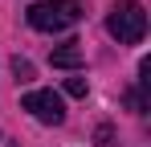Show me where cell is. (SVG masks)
<instances>
[{
  "instance_id": "obj_3",
  "label": "cell",
  "mask_w": 151,
  "mask_h": 147,
  "mask_svg": "<svg viewBox=\"0 0 151 147\" xmlns=\"http://www.w3.org/2000/svg\"><path fill=\"white\" fill-rule=\"evenodd\" d=\"M21 106L37 122H49V127H61L65 122V102H61V94H53V90H29L21 98Z\"/></svg>"
},
{
  "instance_id": "obj_4",
  "label": "cell",
  "mask_w": 151,
  "mask_h": 147,
  "mask_svg": "<svg viewBox=\"0 0 151 147\" xmlns=\"http://www.w3.org/2000/svg\"><path fill=\"white\" fill-rule=\"evenodd\" d=\"M49 61L57 66V70H78V66L86 61V53H82V45H78V41H65L61 49H53V53H49Z\"/></svg>"
},
{
  "instance_id": "obj_1",
  "label": "cell",
  "mask_w": 151,
  "mask_h": 147,
  "mask_svg": "<svg viewBox=\"0 0 151 147\" xmlns=\"http://www.w3.org/2000/svg\"><path fill=\"white\" fill-rule=\"evenodd\" d=\"M25 17H29V24L37 33H61V29L82 21V4L78 0H41V4L29 8Z\"/></svg>"
},
{
  "instance_id": "obj_5",
  "label": "cell",
  "mask_w": 151,
  "mask_h": 147,
  "mask_svg": "<svg viewBox=\"0 0 151 147\" xmlns=\"http://www.w3.org/2000/svg\"><path fill=\"white\" fill-rule=\"evenodd\" d=\"M94 139H98V147H119V143H114V131H110L106 122H102L98 131H94Z\"/></svg>"
},
{
  "instance_id": "obj_6",
  "label": "cell",
  "mask_w": 151,
  "mask_h": 147,
  "mask_svg": "<svg viewBox=\"0 0 151 147\" xmlns=\"http://www.w3.org/2000/svg\"><path fill=\"white\" fill-rule=\"evenodd\" d=\"M65 94H74V98H86V82H82V78H65Z\"/></svg>"
},
{
  "instance_id": "obj_2",
  "label": "cell",
  "mask_w": 151,
  "mask_h": 147,
  "mask_svg": "<svg viewBox=\"0 0 151 147\" xmlns=\"http://www.w3.org/2000/svg\"><path fill=\"white\" fill-rule=\"evenodd\" d=\"M106 29H110V37H114V41H123V45H139V41L147 37V12H143L135 0L114 4V8H110V17H106Z\"/></svg>"
},
{
  "instance_id": "obj_7",
  "label": "cell",
  "mask_w": 151,
  "mask_h": 147,
  "mask_svg": "<svg viewBox=\"0 0 151 147\" xmlns=\"http://www.w3.org/2000/svg\"><path fill=\"white\" fill-rule=\"evenodd\" d=\"M12 70H17V78H21V82H29V78H33V66H29V61H21V57L12 61Z\"/></svg>"
}]
</instances>
